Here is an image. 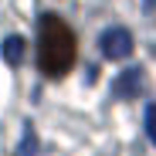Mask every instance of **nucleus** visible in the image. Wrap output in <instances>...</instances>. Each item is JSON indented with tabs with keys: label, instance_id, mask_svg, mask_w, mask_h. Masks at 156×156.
Segmentation results:
<instances>
[{
	"label": "nucleus",
	"instance_id": "nucleus-1",
	"mask_svg": "<svg viewBox=\"0 0 156 156\" xmlns=\"http://www.w3.org/2000/svg\"><path fill=\"white\" fill-rule=\"evenodd\" d=\"M75 65V34L58 14H41L37 20V68L48 78H61Z\"/></svg>",
	"mask_w": 156,
	"mask_h": 156
},
{
	"label": "nucleus",
	"instance_id": "nucleus-2",
	"mask_svg": "<svg viewBox=\"0 0 156 156\" xmlns=\"http://www.w3.org/2000/svg\"><path fill=\"white\" fill-rule=\"evenodd\" d=\"M98 44H102V55H105L109 61H122V58L133 55V34H129L126 27H109V31H102Z\"/></svg>",
	"mask_w": 156,
	"mask_h": 156
},
{
	"label": "nucleus",
	"instance_id": "nucleus-3",
	"mask_svg": "<svg viewBox=\"0 0 156 156\" xmlns=\"http://www.w3.org/2000/svg\"><path fill=\"white\" fill-rule=\"evenodd\" d=\"M139 92H143V68H126L112 82V95L115 98H136Z\"/></svg>",
	"mask_w": 156,
	"mask_h": 156
},
{
	"label": "nucleus",
	"instance_id": "nucleus-4",
	"mask_svg": "<svg viewBox=\"0 0 156 156\" xmlns=\"http://www.w3.org/2000/svg\"><path fill=\"white\" fill-rule=\"evenodd\" d=\"M0 55H4L7 65L17 68V65L24 61V37H17V34H14V37H4V44H0Z\"/></svg>",
	"mask_w": 156,
	"mask_h": 156
},
{
	"label": "nucleus",
	"instance_id": "nucleus-5",
	"mask_svg": "<svg viewBox=\"0 0 156 156\" xmlns=\"http://www.w3.org/2000/svg\"><path fill=\"white\" fill-rule=\"evenodd\" d=\"M34 149H37V136H34V129H31V126H24V136H20L17 156H34Z\"/></svg>",
	"mask_w": 156,
	"mask_h": 156
},
{
	"label": "nucleus",
	"instance_id": "nucleus-6",
	"mask_svg": "<svg viewBox=\"0 0 156 156\" xmlns=\"http://www.w3.org/2000/svg\"><path fill=\"white\" fill-rule=\"evenodd\" d=\"M146 136L156 143V105H149V109H146Z\"/></svg>",
	"mask_w": 156,
	"mask_h": 156
}]
</instances>
